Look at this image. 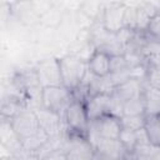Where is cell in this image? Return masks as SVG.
Masks as SVG:
<instances>
[{
	"label": "cell",
	"mask_w": 160,
	"mask_h": 160,
	"mask_svg": "<svg viewBox=\"0 0 160 160\" xmlns=\"http://www.w3.org/2000/svg\"><path fill=\"white\" fill-rule=\"evenodd\" d=\"M159 118H160V115H159Z\"/></svg>",
	"instance_id": "24"
},
{
	"label": "cell",
	"mask_w": 160,
	"mask_h": 160,
	"mask_svg": "<svg viewBox=\"0 0 160 160\" xmlns=\"http://www.w3.org/2000/svg\"><path fill=\"white\" fill-rule=\"evenodd\" d=\"M145 115V102L142 94L122 102V116H140Z\"/></svg>",
	"instance_id": "16"
},
{
	"label": "cell",
	"mask_w": 160,
	"mask_h": 160,
	"mask_svg": "<svg viewBox=\"0 0 160 160\" xmlns=\"http://www.w3.org/2000/svg\"><path fill=\"white\" fill-rule=\"evenodd\" d=\"M142 98L145 102V116L160 115V89L145 85L142 88Z\"/></svg>",
	"instance_id": "13"
},
{
	"label": "cell",
	"mask_w": 160,
	"mask_h": 160,
	"mask_svg": "<svg viewBox=\"0 0 160 160\" xmlns=\"http://www.w3.org/2000/svg\"><path fill=\"white\" fill-rule=\"evenodd\" d=\"M22 100L19 96L9 95L4 98L1 101V118L6 120H11L22 110Z\"/></svg>",
	"instance_id": "15"
},
{
	"label": "cell",
	"mask_w": 160,
	"mask_h": 160,
	"mask_svg": "<svg viewBox=\"0 0 160 160\" xmlns=\"http://www.w3.org/2000/svg\"><path fill=\"white\" fill-rule=\"evenodd\" d=\"M144 131L148 141L151 146L160 149V118L159 116H145Z\"/></svg>",
	"instance_id": "14"
},
{
	"label": "cell",
	"mask_w": 160,
	"mask_h": 160,
	"mask_svg": "<svg viewBox=\"0 0 160 160\" xmlns=\"http://www.w3.org/2000/svg\"><path fill=\"white\" fill-rule=\"evenodd\" d=\"M146 84L160 89V61H151L146 70Z\"/></svg>",
	"instance_id": "18"
},
{
	"label": "cell",
	"mask_w": 160,
	"mask_h": 160,
	"mask_svg": "<svg viewBox=\"0 0 160 160\" xmlns=\"http://www.w3.org/2000/svg\"><path fill=\"white\" fill-rule=\"evenodd\" d=\"M124 160H156V159L151 155V152L140 151L139 149H136L134 152L128 154Z\"/></svg>",
	"instance_id": "21"
},
{
	"label": "cell",
	"mask_w": 160,
	"mask_h": 160,
	"mask_svg": "<svg viewBox=\"0 0 160 160\" xmlns=\"http://www.w3.org/2000/svg\"><path fill=\"white\" fill-rule=\"evenodd\" d=\"M38 118H39V122L41 129L50 136H55L60 132V126H61V114L46 110L44 108L35 110Z\"/></svg>",
	"instance_id": "11"
},
{
	"label": "cell",
	"mask_w": 160,
	"mask_h": 160,
	"mask_svg": "<svg viewBox=\"0 0 160 160\" xmlns=\"http://www.w3.org/2000/svg\"><path fill=\"white\" fill-rule=\"evenodd\" d=\"M35 72L38 75L39 82L41 88L46 86H61V74H60V65L59 59L51 58L40 61L35 66Z\"/></svg>",
	"instance_id": "6"
},
{
	"label": "cell",
	"mask_w": 160,
	"mask_h": 160,
	"mask_svg": "<svg viewBox=\"0 0 160 160\" xmlns=\"http://www.w3.org/2000/svg\"><path fill=\"white\" fill-rule=\"evenodd\" d=\"M60 65V74H61V81L62 86H65L69 91H75L84 81L89 69H88V61L68 55L61 59H59Z\"/></svg>",
	"instance_id": "1"
},
{
	"label": "cell",
	"mask_w": 160,
	"mask_h": 160,
	"mask_svg": "<svg viewBox=\"0 0 160 160\" xmlns=\"http://www.w3.org/2000/svg\"><path fill=\"white\" fill-rule=\"evenodd\" d=\"M145 34H148L151 39L160 41V9H158V11L150 19Z\"/></svg>",
	"instance_id": "20"
},
{
	"label": "cell",
	"mask_w": 160,
	"mask_h": 160,
	"mask_svg": "<svg viewBox=\"0 0 160 160\" xmlns=\"http://www.w3.org/2000/svg\"><path fill=\"white\" fill-rule=\"evenodd\" d=\"M119 140L122 144V146H124V149L126 150L128 154L134 152L139 148V140H138V132L136 131L122 129L121 132H120Z\"/></svg>",
	"instance_id": "17"
},
{
	"label": "cell",
	"mask_w": 160,
	"mask_h": 160,
	"mask_svg": "<svg viewBox=\"0 0 160 160\" xmlns=\"http://www.w3.org/2000/svg\"><path fill=\"white\" fill-rule=\"evenodd\" d=\"M45 160H66V155H65V151L52 150L49 152V155L46 156Z\"/></svg>",
	"instance_id": "22"
},
{
	"label": "cell",
	"mask_w": 160,
	"mask_h": 160,
	"mask_svg": "<svg viewBox=\"0 0 160 160\" xmlns=\"http://www.w3.org/2000/svg\"><path fill=\"white\" fill-rule=\"evenodd\" d=\"M66 160H95L96 151L92 144L80 136L69 135V146L65 149Z\"/></svg>",
	"instance_id": "7"
},
{
	"label": "cell",
	"mask_w": 160,
	"mask_h": 160,
	"mask_svg": "<svg viewBox=\"0 0 160 160\" xmlns=\"http://www.w3.org/2000/svg\"><path fill=\"white\" fill-rule=\"evenodd\" d=\"M88 69L95 78H105L111 74V55L101 49H95L88 59Z\"/></svg>",
	"instance_id": "10"
},
{
	"label": "cell",
	"mask_w": 160,
	"mask_h": 160,
	"mask_svg": "<svg viewBox=\"0 0 160 160\" xmlns=\"http://www.w3.org/2000/svg\"><path fill=\"white\" fill-rule=\"evenodd\" d=\"M142 85L140 82V79L138 78H130L129 80L124 81L122 84L114 88L111 95L119 99L121 102H125L126 100H130L132 98H136L142 94Z\"/></svg>",
	"instance_id": "12"
},
{
	"label": "cell",
	"mask_w": 160,
	"mask_h": 160,
	"mask_svg": "<svg viewBox=\"0 0 160 160\" xmlns=\"http://www.w3.org/2000/svg\"><path fill=\"white\" fill-rule=\"evenodd\" d=\"M85 109L89 116L90 122L98 120L99 118L110 114L111 109V94L108 92H96L90 95L85 101Z\"/></svg>",
	"instance_id": "8"
},
{
	"label": "cell",
	"mask_w": 160,
	"mask_h": 160,
	"mask_svg": "<svg viewBox=\"0 0 160 160\" xmlns=\"http://www.w3.org/2000/svg\"><path fill=\"white\" fill-rule=\"evenodd\" d=\"M64 119H65L69 135L88 139L90 120H89L84 101L76 100L72 98L71 102L69 104V106L64 112Z\"/></svg>",
	"instance_id": "2"
},
{
	"label": "cell",
	"mask_w": 160,
	"mask_h": 160,
	"mask_svg": "<svg viewBox=\"0 0 160 160\" xmlns=\"http://www.w3.org/2000/svg\"><path fill=\"white\" fill-rule=\"evenodd\" d=\"M72 100V92L65 86H46L41 89L40 104L41 108L61 114L65 112L66 108Z\"/></svg>",
	"instance_id": "3"
},
{
	"label": "cell",
	"mask_w": 160,
	"mask_h": 160,
	"mask_svg": "<svg viewBox=\"0 0 160 160\" xmlns=\"http://www.w3.org/2000/svg\"><path fill=\"white\" fill-rule=\"evenodd\" d=\"M12 130L15 131L16 136L20 139V141L38 134L41 130L39 118L35 112V110H25L22 109L16 116H14L11 120Z\"/></svg>",
	"instance_id": "4"
},
{
	"label": "cell",
	"mask_w": 160,
	"mask_h": 160,
	"mask_svg": "<svg viewBox=\"0 0 160 160\" xmlns=\"http://www.w3.org/2000/svg\"><path fill=\"white\" fill-rule=\"evenodd\" d=\"M95 160H116V159H111V158H106V156H101L96 154V159Z\"/></svg>",
	"instance_id": "23"
},
{
	"label": "cell",
	"mask_w": 160,
	"mask_h": 160,
	"mask_svg": "<svg viewBox=\"0 0 160 160\" xmlns=\"http://www.w3.org/2000/svg\"><path fill=\"white\" fill-rule=\"evenodd\" d=\"M144 121H145V115L140 116H121L120 122L122 129L132 130V131H139L144 129Z\"/></svg>",
	"instance_id": "19"
},
{
	"label": "cell",
	"mask_w": 160,
	"mask_h": 160,
	"mask_svg": "<svg viewBox=\"0 0 160 160\" xmlns=\"http://www.w3.org/2000/svg\"><path fill=\"white\" fill-rule=\"evenodd\" d=\"M126 5L124 4H110L104 9L102 26L104 30L110 34H119L124 29V14Z\"/></svg>",
	"instance_id": "9"
},
{
	"label": "cell",
	"mask_w": 160,
	"mask_h": 160,
	"mask_svg": "<svg viewBox=\"0 0 160 160\" xmlns=\"http://www.w3.org/2000/svg\"><path fill=\"white\" fill-rule=\"evenodd\" d=\"M121 130H122V126L120 122V118L112 114H106L99 118L98 120L90 122L89 132L102 139L119 140Z\"/></svg>",
	"instance_id": "5"
}]
</instances>
